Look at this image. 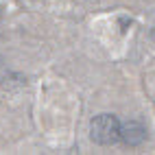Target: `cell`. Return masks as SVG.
<instances>
[{"label": "cell", "instance_id": "cell-1", "mask_svg": "<svg viewBox=\"0 0 155 155\" xmlns=\"http://www.w3.org/2000/svg\"><path fill=\"white\" fill-rule=\"evenodd\" d=\"M120 131H122L120 120L116 116H111V114H98L90 122V136L101 147L116 144L120 140Z\"/></svg>", "mask_w": 155, "mask_h": 155}, {"label": "cell", "instance_id": "cell-2", "mask_svg": "<svg viewBox=\"0 0 155 155\" xmlns=\"http://www.w3.org/2000/svg\"><path fill=\"white\" fill-rule=\"evenodd\" d=\"M120 140L125 142L127 147H140V144L147 140V129H144L142 122H138V120H129L127 125H122Z\"/></svg>", "mask_w": 155, "mask_h": 155}]
</instances>
